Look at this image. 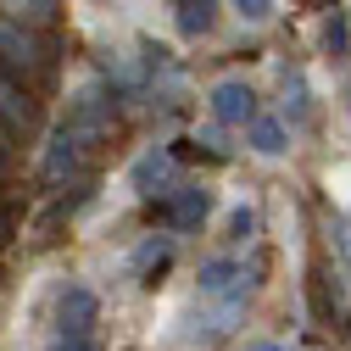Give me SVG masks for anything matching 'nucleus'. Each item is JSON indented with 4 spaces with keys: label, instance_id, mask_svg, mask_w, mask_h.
<instances>
[{
    "label": "nucleus",
    "instance_id": "1",
    "mask_svg": "<svg viewBox=\"0 0 351 351\" xmlns=\"http://www.w3.org/2000/svg\"><path fill=\"white\" fill-rule=\"evenodd\" d=\"M90 318H95V295H90V290H67V295H62V329H67V335H84Z\"/></svg>",
    "mask_w": 351,
    "mask_h": 351
},
{
    "label": "nucleus",
    "instance_id": "2",
    "mask_svg": "<svg viewBox=\"0 0 351 351\" xmlns=\"http://www.w3.org/2000/svg\"><path fill=\"white\" fill-rule=\"evenodd\" d=\"M217 112H223L229 123L251 117V90H245V84H223V90H217Z\"/></svg>",
    "mask_w": 351,
    "mask_h": 351
},
{
    "label": "nucleus",
    "instance_id": "3",
    "mask_svg": "<svg viewBox=\"0 0 351 351\" xmlns=\"http://www.w3.org/2000/svg\"><path fill=\"white\" fill-rule=\"evenodd\" d=\"M179 6H184L179 17H184L190 34H206V28H212V0H179Z\"/></svg>",
    "mask_w": 351,
    "mask_h": 351
},
{
    "label": "nucleus",
    "instance_id": "4",
    "mask_svg": "<svg viewBox=\"0 0 351 351\" xmlns=\"http://www.w3.org/2000/svg\"><path fill=\"white\" fill-rule=\"evenodd\" d=\"M0 117H6V123H28V106L17 101V90H12L6 78H0Z\"/></svg>",
    "mask_w": 351,
    "mask_h": 351
},
{
    "label": "nucleus",
    "instance_id": "5",
    "mask_svg": "<svg viewBox=\"0 0 351 351\" xmlns=\"http://www.w3.org/2000/svg\"><path fill=\"white\" fill-rule=\"evenodd\" d=\"M201 212H206V195H184L179 206H173V223H195Z\"/></svg>",
    "mask_w": 351,
    "mask_h": 351
},
{
    "label": "nucleus",
    "instance_id": "6",
    "mask_svg": "<svg viewBox=\"0 0 351 351\" xmlns=\"http://www.w3.org/2000/svg\"><path fill=\"white\" fill-rule=\"evenodd\" d=\"M223 279H229V262H212V268L201 274V285H206V290H223Z\"/></svg>",
    "mask_w": 351,
    "mask_h": 351
},
{
    "label": "nucleus",
    "instance_id": "7",
    "mask_svg": "<svg viewBox=\"0 0 351 351\" xmlns=\"http://www.w3.org/2000/svg\"><path fill=\"white\" fill-rule=\"evenodd\" d=\"M256 151H279V128H256Z\"/></svg>",
    "mask_w": 351,
    "mask_h": 351
},
{
    "label": "nucleus",
    "instance_id": "8",
    "mask_svg": "<svg viewBox=\"0 0 351 351\" xmlns=\"http://www.w3.org/2000/svg\"><path fill=\"white\" fill-rule=\"evenodd\" d=\"M240 6H251V17H262V6H268V0H240Z\"/></svg>",
    "mask_w": 351,
    "mask_h": 351
},
{
    "label": "nucleus",
    "instance_id": "9",
    "mask_svg": "<svg viewBox=\"0 0 351 351\" xmlns=\"http://www.w3.org/2000/svg\"><path fill=\"white\" fill-rule=\"evenodd\" d=\"M67 351H95V346H84V340H78V346H67Z\"/></svg>",
    "mask_w": 351,
    "mask_h": 351
},
{
    "label": "nucleus",
    "instance_id": "10",
    "mask_svg": "<svg viewBox=\"0 0 351 351\" xmlns=\"http://www.w3.org/2000/svg\"><path fill=\"white\" fill-rule=\"evenodd\" d=\"M256 351H279V346H256Z\"/></svg>",
    "mask_w": 351,
    "mask_h": 351
},
{
    "label": "nucleus",
    "instance_id": "11",
    "mask_svg": "<svg viewBox=\"0 0 351 351\" xmlns=\"http://www.w3.org/2000/svg\"><path fill=\"white\" fill-rule=\"evenodd\" d=\"M0 240H6V223H0Z\"/></svg>",
    "mask_w": 351,
    "mask_h": 351
}]
</instances>
